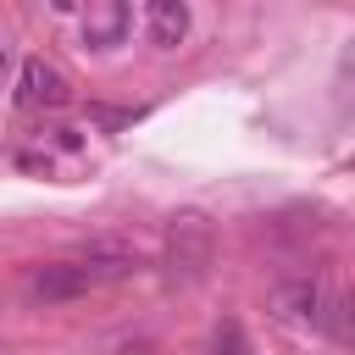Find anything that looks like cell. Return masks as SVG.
I'll return each instance as SVG.
<instances>
[{"label": "cell", "instance_id": "obj_1", "mask_svg": "<svg viewBox=\"0 0 355 355\" xmlns=\"http://www.w3.org/2000/svg\"><path fill=\"white\" fill-rule=\"evenodd\" d=\"M139 272V250L133 244H116V239H89L83 255L72 261H44L22 277V300L28 305H67V300H83L94 288H111L122 277Z\"/></svg>", "mask_w": 355, "mask_h": 355}, {"label": "cell", "instance_id": "obj_2", "mask_svg": "<svg viewBox=\"0 0 355 355\" xmlns=\"http://www.w3.org/2000/svg\"><path fill=\"white\" fill-rule=\"evenodd\" d=\"M211 255H216V227L205 211H178L166 222V239H161V266L166 277L178 283H200L211 272Z\"/></svg>", "mask_w": 355, "mask_h": 355}, {"label": "cell", "instance_id": "obj_3", "mask_svg": "<svg viewBox=\"0 0 355 355\" xmlns=\"http://www.w3.org/2000/svg\"><path fill=\"white\" fill-rule=\"evenodd\" d=\"M333 288H327V277H316V272H300V277H283V283H272V311L283 316V322H294V327H327V316H333Z\"/></svg>", "mask_w": 355, "mask_h": 355}, {"label": "cell", "instance_id": "obj_4", "mask_svg": "<svg viewBox=\"0 0 355 355\" xmlns=\"http://www.w3.org/2000/svg\"><path fill=\"white\" fill-rule=\"evenodd\" d=\"M67 100H72V83H67V72H61L55 61L28 55V61L17 67V105H22V111H55V105H67Z\"/></svg>", "mask_w": 355, "mask_h": 355}, {"label": "cell", "instance_id": "obj_5", "mask_svg": "<svg viewBox=\"0 0 355 355\" xmlns=\"http://www.w3.org/2000/svg\"><path fill=\"white\" fill-rule=\"evenodd\" d=\"M128 28H133V11L116 0H100L83 11V50H116L128 39Z\"/></svg>", "mask_w": 355, "mask_h": 355}, {"label": "cell", "instance_id": "obj_6", "mask_svg": "<svg viewBox=\"0 0 355 355\" xmlns=\"http://www.w3.org/2000/svg\"><path fill=\"white\" fill-rule=\"evenodd\" d=\"M144 28H150V44L178 50L189 39V6L183 0H150L144 6Z\"/></svg>", "mask_w": 355, "mask_h": 355}, {"label": "cell", "instance_id": "obj_7", "mask_svg": "<svg viewBox=\"0 0 355 355\" xmlns=\"http://www.w3.org/2000/svg\"><path fill=\"white\" fill-rule=\"evenodd\" d=\"M216 355H244V338H239V322H222V327H216Z\"/></svg>", "mask_w": 355, "mask_h": 355}, {"label": "cell", "instance_id": "obj_8", "mask_svg": "<svg viewBox=\"0 0 355 355\" xmlns=\"http://www.w3.org/2000/svg\"><path fill=\"white\" fill-rule=\"evenodd\" d=\"M89 116H94V122H105V128H122V122H133L139 111H105V105H89Z\"/></svg>", "mask_w": 355, "mask_h": 355}, {"label": "cell", "instance_id": "obj_9", "mask_svg": "<svg viewBox=\"0 0 355 355\" xmlns=\"http://www.w3.org/2000/svg\"><path fill=\"white\" fill-rule=\"evenodd\" d=\"M6 72H11V50L0 44V78H6Z\"/></svg>", "mask_w": 355, "mask_h": 355}]
</instances>
